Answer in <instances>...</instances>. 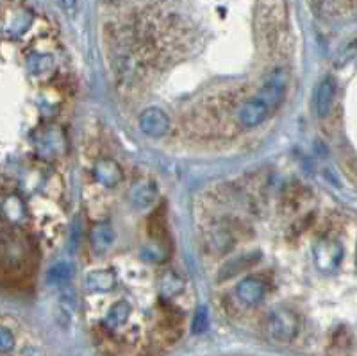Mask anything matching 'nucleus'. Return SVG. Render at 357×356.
<instances>
[{"label": "nucleus", "mask_w": 357, "mask_h": 356, "mask_svg": "<svg viewBox=\"0 0 357 356\" xmlns=\"http://www.w3.org/2000/svg\"><path fill=\"white\" fill-rule=\"evenodd\" d=\"M284 95H286V76L284 74H275L268 83L263 86L258 95L241 104L238 109L236 120L243 129H254L261 126L266 118L274 113L275 109L281 106Z\"/></svg>", "instance_id": "nucleus-1"}, {"label": "nucleus", "mask_w": 357, "mask_h": 356, "mask_svg": "<svg viewBox=\"0 0 357 356\" xmlns=\"http://www.w3.org/2000/svg\"><path fill=\"white\" fill-rule=\"evenodd\" d=\"M300 321L295 312L288 308H275L266 317V333L275 342H291L299 335Z\"/></svg>", "instance_id": "nucleus-2"}, {"label": "nucleus", "mask_w": 357, "mask_h": 356, "mask_svg": "<svg viewBox=\"0 0 357 356\" xmlns=\"http://www.w3.org/2000/svg\"><path fill=\"white\" fill-rule=\"evenodd\" d=\"M345 256V251L341 248V243L333 238H324L320 242L315 243L313 248V258H315V265L320 268L322 273L331 274L340 267L341 260Z\"/></svg>", "instance_id": "nucleus-3"}, {"label": "nucleus", "mask_w": 357, "mask_h": 356, "mask_svg": "<svg viewBox=\"0 0 357 356\" xmlns=\"http://www.w3.org/2000/svg\"><path fill=\"white\" fill-rule=\"evenodd\" d=\"M140 129L150 138H161L170 129V118L159 108H147L140 115Z\"/></svg>", "instance_id": "nucleus-4"}, {"label": "nucleus", "mask_w": 357, "mask_h": 356, "mask_svg": "<svg viewBox=\"0 0 357 356\" xmlns=\"http://www.w3.org/2000/svg\"><path fill=\"white\" fill-rule=\"evenodd\" d=\"M266 285L259 277H245L241 280L236 286V298L241 305L258 306L265 299Z\"/></svg>", "instance_id": "nucleus-5"}, {"label": "nucleus", "mask_w": 357, "mask_h": 356, "mask_svg": "<svg viewBox=\"0 0 357 356\" xmlns=\"http://www.w3.org/2000/svg\"><path fill=\"white\" fill-rule=\"evenodd\" d=\"M93 176H95L97 183L104 188H115L122 181L124 174H122L120 165L115 163L113 159H100L93 167Z\"/></svg>", "instance_id": "nucleus-6"}, {"label": "nucleus", "mask_w": 357, "mask_h": 356, "mask_svg": "<svg viewBox=\"0 0 357 356\" xmlns=\"http://www.w3.org/2000/svg\"><path fill=\"white\" fill-rule=\"evenodd\" d=\"M158 199V188L152 181L149 179H140L136 181L131 188V202L138 210H147L150 206L154 204Z\"/></svg>", "instance_id": "nucleus-7"}, {"label": "nucleus", "mask_w": 357, "mask_h": 356, "mask_svg": "<svg viewBox=\"0 0 357 356\" xmlns=\"http://www.w3.org/2000/svg\"><path fill=\"white\" fill-rule=\"evenodd\" d=\"M334 93H336V88H334V81L331 77H325V79L320 81L318 88H316L315 95V109L316 115L320 118H327L333 111L334 104Z\"/></svg>", "instance_id": "nucleus-8"}, {"label": "nucleus", "mask_w": 357, "mask_h": 356, "mask_svg": "<svg viewBox=\"0 0 357 356\" xmlns=\"http://www.w3.org/2000/svg\"><path fill=\"white\" fill-rule=\"evenodd\" d=\"M84 285L90 292L93 293H102V292H111L117 286V276L113 270L108 268H99V270H92L84 280Z\"/></svg>", "instance_id": "nucleus-9"}, {"label": "nucleus", "mask_w": 357, "mask_h": 356, "mask_svg": "<svg viewBox=\"0 0 357 356\" xmlns=\"http://www.w3.org/2000/svg\"><path fill=\"white\" fill-rule=\"evenodd\" d=\"M131 305L127 301H118L111 306L104 317V327L108 331H120L129 323Z\"/></svg>", "instance_id": "nucleus-10"}, {"label": "nucleus", "mask_w": 357, "mask_h": 356, "mask_svg": "<svg viewBox=\"0 0 357 356\" xmlns=\"http://www.w3.org/2000/svg\"><path fill=\"white\" fill-rule=\"evenodd\" d=\"M90 242H92V248L97 252L108 251L115 242V229H113L111 224H97L90 233Z\"/></svg>", "instance_id": "nucleus-11"}, {"label": "nucleus", "mask_w": 357, "mask_h": 356, "mask_svg": "<svg viewBox=\"0 0 357 356\" xmlns=\"http://www.w3.org/2000/svg\"><path fill=\"white\" fill-rule=\"evenodd\" d=\"M72 274H74V265L68 264V261H59L49 268L47 283L50 286H56V289H65L70 283Z\"/></svg>", "instance_id": "nucleus-12"}, {"label": "nucleus", "mask_w": 357, "mask_h": 356, "mask_svg": "<svg viewBox=\"0 0 357 356\" xmlns=\"http://www.w3.org/2000/svg\"><path fill=\"white\" fill-rule=\"evenodd\" d=\"M54 58L50 54H45V52H33L27 58V68L33 76H47L54 70Z\"/></svg>", "instance_id": "nucleus-13"}, {"label": "nucleus", "mask_w": 357, "mask_h": 356, "mask_svg": "<svg viewBox=\"0 0 357 356\" xmlns=\"http://www.w3.org/2000/svg\"><path fill=\"white\" fill-rule=\"evenodd\" d=\"M184 290V281L174 273H167L159 281V292L165 299H172Z\"/></svg>", "instance_id": "nucleus-14"}, {"label": "nucleus", "mask_w": 357, "mask_h": 356, "mask_svg": "<svg viewBox=\"0 0 357 356\" xmlns=\"http://www.w3.org/2000/svg\"><path fill=\"white\" fill-rule=\"evenodd\" d=\"M2 213H4L6 218L11 220V222H18L25 213L24 204H22V201L18 197L9 195V197L2 202Z\"/></svg>", "instance_id": "nucleus-15"}, {"label": "nucleus", "mask_w": 357, "mask_h": 356, "mask_svg": "<svg viewBox=\"0 0 357 356\" xmlns=\"http://www.w3.org/2000/svg\"><path fill=\"white\" fill-rule=\"evenodd\" d=\"M208 326H209L208 310H206L204 306H200L199 310L195 312V315H193V321H191V331H193L195 335H200V333H204V331L208 330Z\"/></svg>", "instance_id": "nucleus-16"}, {"label": "nucleus", "mask_w": 357, "mask_h": 356, "mask_svg": "<svg viewBox=\"0 0 357 356\" xmlns=\"http://www.w3.org/2000/svg\"><path fill=\"white\" fill-rule=\"evenodd\" d=\"M15 349V335L6 326H0V355H8Z\"/></svg>", "instance_id": "nucleus-17"}, {"label": "nucleus", "mask_w": 357, "mask_h": 356, "mask_svg": "<svg viewBox=\"0 0 357 356\" xmlns=\"http://www.w3.org/2000/svg\"><path fill=\"white\" fill-rule=\"evenodd\" d=\"M18 356H45V353L40 348H36V346H25Z\"/></svg>", "instance_id": "nucleus-18"}, {"label": "nucleus", "mask_w": 357, "mask_h": 356, "mask_svg": "<svg viewBox=\"0 0 357 356\" xmlns=\"http://www.w3.org/2000/svg\"><path fill=\"white\" fill-rule=\"evenodd\" d=\"M59 4L68 15H74L75 8H77V0H59Z\"/></svg>", "instance_id": "nucleus-19"}]
</instances>
